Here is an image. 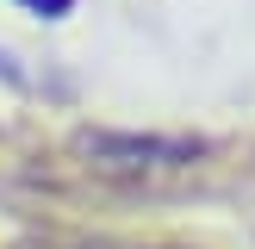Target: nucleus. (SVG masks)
Wrapping results in <instances>:
<instances>
[{
	"instance_id": "nucleus-1",
	"label": "nucleus",
	"mask_w": 255,
	"mask_h": 249,
	"mask_svg": "<svg viewBox=\"0 0 255 249\" xmlns=\"http://www.w3.org/2000/svg\"><path fill=\"white\" fill-rule=\"evenodd\" d=\"M19 6H31V12H44V19H56V12H69L75 0H19Z\"/></svg>"
}]
</instances>
